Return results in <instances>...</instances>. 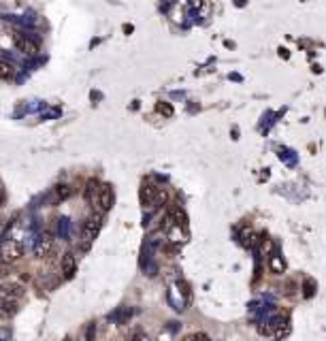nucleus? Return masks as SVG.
Here are the masks:
<instances>
[{"label":"nucleus","instance_id":"f257e3e1","mask_svg":"<svg viewBox=\"0 0 326 341\" xmlns=\"http://www.w3.org/2000/svg\"><path fill=\"white\" fill-rule=\"evenodd\" d=\"M103 224H105V213H101V211L92 213V215H90V218L86 220V224H84V230H81V239H84L86 243L90 245V243H92V241L98 237V232H101Z\"/></svg>","mask_w":326,"mask_h":341},{"label":"nucleus","instance_id":"f03ea898","mask_svg":"<svg viewBox=\"0 0 326 341\" xmlns=\"http://www.w3.org/2000/svg\"><path fill=\"white\" fill-rule=\"evenodd\" d=\"M24 256V245L15 239H7L0 243V260L5 265H13Z\"/></svg>","mask_w":326,"mask_h":341},{"label":"nucleus","instance_id":"7ed1b4c3","mask_svg":"<svg viewBox=\"0 0 326 341\" xmlns=\"http://www.w3.org/2000/svg\"><path fill=\"white\" fill-rule=\"evenodd\" d=\"M115 203V196H113V190L109 186H101V190H98V196H96V203L94 207L101 211V213H107L109 209L113 207Z\"/></svg>","mask_w":326,"mask_h":341},{"label":"nucleus","instance_id":"20e7f679","mask_svg":"<svg viewBox=\"0 0 326 341\" xmlns=\"http://www.w3.org/2000/svg\"><path fill=\"white\" fill-rule=\"evenodd\" d=\"M24 294V288L20 284H13V282H3L0 284V301L5 303H15Z\"/></svg>","mask_w":326,"mask_h":341},{"label":"nucleus","instance_id":"39448f33","mask_svg":"<svg viewBox=\"0 0 326 341\" xmlns=\"http://www.w3.org/2000/svg\"><path fill=\"white\" fill-rule=\"evenodd\" d=\"M51 249H53V237L49 235V232H43V235L36 239V243H34V256L43 260V258H47L51 254Z\"/></svg>","mask_w":326,"mask_h":341},{"label":"nucleus","instance_id":"423d86ee","mask_svg":"<svg viewBox=\"0 0 326 341\" xmlns=\"http://www.w3.org/2000/svg\"><path fill=\"white\" fill-rule=\"evenodd\" d=\"M156 192H158V186H151V184H147V182L141 186V203L145 205V207H151V205H153Z\"/></svg>","mask_w":326,"mask_h":341},{"label":"nucleus","instance_id":"0eeeda50","mask_svg":"<svg viewBox=\"0 0 326 341\" xmlns=\"http://www.w3.org/2000/svg\"><path fill=\"white\" fill-rule=\"evenodd\" d=\"M17 47H20L26 56H36V53H39V43L28 39V37H20V39H17Z\"/></svg>","mask_w":326,"mask_h":341},{"label":"nucleus","instance_id":"6e6552de","mask_svg":"<svg viewBox=\"0 0 326 341\" xmlns=\"http://www.w3.org/2000/svg\"><path fill=\"white\" fill-rule=\"evenodd\" d=\"M75 269H77L75 254L66 252L64 256H62V273H64V277H72V275H75Z\"/></svg>","mask_w":326,"mask_h":341},{"label":"nucleus","instance_id":"1a4fd4ad","mask_svg":"<svg viewBox=\"0 0 326 341\" xmlns=\"http://www.w3.org/2000/svg\"><path fill=\"white\" fill-rule=\"evenodd\" d=\"M169 215H171V220H173V226H177V228H186L188 226V215L181 207H177V205L175 207H171Z\"/></svg>","mask_w":326,"mask_h":341},{"label":"nucleus","instance_id":"9d476101","mask_svg":"<svg viewBox=\"0 0 326 341\" xmlns=\"http://www.w3.org/2000/svg\"><path fill=\"white\" fill-rule=\"evenodd\" d=\"M269 269H271V273H275V275H284L286 273V260H284V256L282 254H271Z\"/></svg>","mask_w":326,"mask_h":341},{"label":"nucleus","instance_id":"9b49d317","mask_svg":"<svg viewBox=\"0 0 326 341\" xmlns=\"http://www.w3.org/2000/svg\"><path fill=\"white\" fill-rule=\"evenodd\" d=\"M258 241H260L258 235L252 228H243V232H241V243L243 245H246V247H256Z\"/></svg>","mask_w":326,"mask_h":341},{"label":"nucleus","instance_id":"f8f14e48","mask_svg":"<svg viewBox=\"0 0 326 341\" xmlns=\"http://www.w3.org/2000/svg\"><path fill=\"white\" fill-rule=\"evenodd\" d=\"M15 313H17V305H15V303L0 301V320H11Z\"/></svg>","mask_w":326,"mask_h":341},{"label":"nucleus","instance_id":"ddd939ff","mask_svg":"<svg viewBox=\"0 0 326 341\" xmlns=\"http://www.w3.org/2000/svg\"><path fill=\"white\" fill-rule=\"evenodd\" d=\"M53 196H56V201H66L72 196V188L68 184H58L53 188Z\"/></svg>","mask_w":326,"mask_h":341},{"label":"nucleus","instance_id":"4468645a","mask_svg":"<svg viewBox=\"0 0 326 341\" xmlns=\"http://www.w3.org/2000/svg\"><path fill=\"white\" fill-rule=\"evenodd\" d=\"M273 241H271L267 235H262V239L258 241V256H271V252H273Z\"/></svg>","mask_w":326,"mask_h":341},{"label":"nucleus","instance_id":"2eb2a0df","mask_svg":"<svg viewBox=\"0 0 326 341\" xmlns=\"http://www.w3.org/2000/svg\"><path fill=\"white\" fill-rule=\"evenodd\" d=\"M13 75H15V66L7 60H0V79H3V81H9Z\"/></svg>","mask_w":326,"mask_h":341},{"label":"nucleus","instance_id":"dca6fc26","mask_svg":"<svg viewBox=\"0 0 326 341\" xmlns=\"http://www.w3.org/2000/svg\"><path fill=\"white\" fill-rule=\"evenodd\" d=\"M56 232H58V237L68 239V237H70V220H68V218H60V220H58V226H56Z\"/></svg>","mask_w":326,"mask_h":341},{"label":"nucleus","instance_id":"f3484780","mask_svg":"<svg viewBox=\"0 0 326 341\" xmlns=\"http://www.w3.org/2000/svg\"><path fill=\"white\" fill-rule=\"evenodd\" d=\"M169 201V194L165 188H158V192H156V199H153V205H151V209H160V207H165Z\"/></svg>","mask_w":326,"mask_h":341},{"label":"nucleus","instance_id":"a211bd4d","mask_svg":"<svg viewBox=\"0 0 326 341\" xmlns=\"http://www.w3.org/2000/svg\"><path fill=\"white\" fill-rule=\"evenodd\" d=\"M279 160L286 162L288 166H294L296 164V154L292 149H279Z\"/></svg>","mask_w":326,"mask_h":341},{"label":"nucleus","instance_id":"6ab92c4d","mask_svg":"<svg viewBox=\"0 0 326 341\" xmlns=\"http://www.w3.org/2000/svg\"><path fill=\"white\" fill-rule=\"evenodd\" d=\"M315 288H318V284H315V282L311 280V277H307V280L303 282V294H305L307 299H309V297H313Z\"/></svg>","mask_w":326,"mask_h":341},{"label":"nucleus","instance_id":"aec40b11","mask_svg":"<svg viewBox=\"0 0 326 341\" xmlns=\"http://www.w3.org/2000/svg\"><path fill=\"white\" fill-rule=\"evenodd\" d=\"M156 109H158L162 115H167V118H171V115H173V109H171V107H169L167 103H158Z\"/></svg>","mask_w":326,"mask_h":341}]
</instances>
